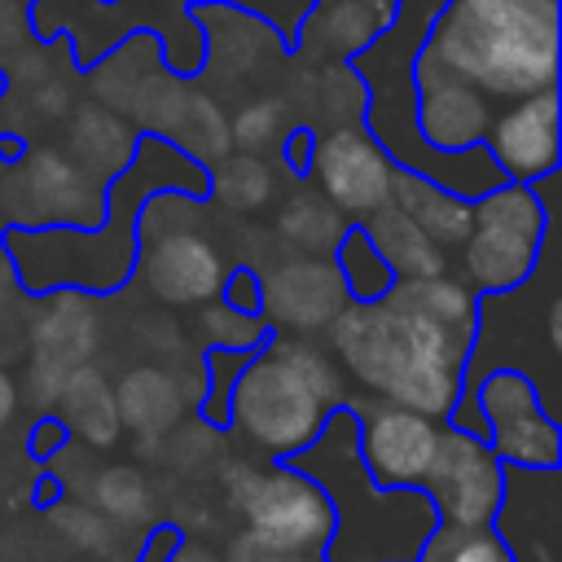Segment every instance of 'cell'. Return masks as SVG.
I'll list each match as a JSON object with an SVG mask.
<instances>
[{
	"label": "cell",
	"instance_id": "d6986e66",
	"mask_svg": "<svg viewBox=\"0 0 562 562\" xmlns=\"http://www.w3.org/2000/svg\"><path fill=\"white\" fill-rule=\"evenodd\" d=\"M391 202L400 211H408L422 233H430L443 250L448 246H461L465 233H470V220H474V198H461L452 189H443L439 180L422 176V171H408V167H395V184H391Z\"/></svg>",
	"mask_w": 562,
	"mask_h": 562
},
{
	"label": "cell",
	"instance_id": "ba28073f",
	"mask_svg": "<svg viewBox=\"0 0 562 562\" xmlns=\"http://www.w3.org/2000/svg\"><path fill=\"white\" fill-rule=\"evenodd\" d=\"M4 211L18 228L75 224L92 228L105 220V189L92 171L57 149H31L9 176H0Z\"/></svg>",
	"mask_w": 562,
	"mask_h": 562
},
{
	"label": "cell",
	"instance_id": "8fae6325",
	"mask_svg": "<svg viewBox=\"0 0 562 562\" xmlns=\"http://www.w3.org/2000/svg\"><path fill=\"white\" fill-rule=\"evenodd\" d=\"M479 408L487 422V443L501 461L527 465V470H553L562 439L553 417L540 408V395L527 373L518 369H492L479 382Z\"/></svg>",
	"mask_w": 562,
	"mask_h": 562
},
{
	"label": "cell",
	"instance_id": "e575fe53",
	"mask_svg": "<svg viewBox=\"0 0 562 562\" xmlns=\"http://www.w3.org/2000/svg\"><path fill=\"white\" fill-rule=\"evenodd\" d=\"M237 562H312V558H299V553H259V549H250V544H241V553H237Z\"/></svg>",
	"mask_w": 562,
	"mask_h": 562
},
{
	"label": "cell",
	"instance_id": "5b68a950",
	"mask_svg": "<svg viewBox=\"0 0 562 562\" xmlns=\"http://www.w3.org/2000/svg\"><path fill=\"white\" fill-rule=\"evenodd\" d=\"M228 496L246 518L241 544L259 553H299L316 558L334 531V509L325 487L303 474L299 465L259 470V465H228Z\"/></svg>",
	"mask_w": 562,
	"mask_h": 562
},
{
	"label": "cell",
	"instance_id": "d6a6232c",
	"mask_svg": "<svg viewBox=\"0 0 562 562\" xmlns=\"http://www.w3.org/2000/svg\"><path fill=\"white\" fill-rule=\"evenodd\" d=\"M13 413H18V382H13L9 369L0 364V426H4Z\"/></svg>",
	"mask_w": 562,
	"mask_h": 562
},
{
	"label": "cell",
	"instance_id": "9c48e42d",
	"mask_svg": "<svg viewBox=\"0 0 562 562\" xmlns=\"http://www.w3.org/2000/svg\"><path fill=\"white\" fill-rule=\"evenodd\" d=\"M303 171L347 220H364L369 211L386 206L395 184V158L360 123H342L329 136L312 140Z\"/></svg>",
	"mask_w": 562,
	"mask_h": 562
},
{
	"label": "cell",
	"instance_id": "1f68e13d",
	"mask_svg": "<svg viewBox=\"0 0 562 562\" xmlns=\"http://www.w3.org/2000/svg\"><path fill=\"white\" fill-rule=\"evenodd\" d=\"M176 544H180V536L171 527H162V531H154V536L140 540V553H145V562H171Z\"/></svg>",
	"mask_w": 562,
	"mask_h": 562
},
{
	"label": "cell",
	"instance_id": "9a60e30c",
	"mask_svg": "<svg viewBox=\"0 0 562 562\" xmlns=\"http://www.w3.org/2000/svg\"><path fill=\"white\" fill-rule=\"evenodd\" d=\"M483 149L501 167L505 180L518 184H540L544 176L558 171V83L514 97L501 114H492Z\"/></svg>",
	"mask_w": 562,
	"mask_h": 562
},
{
	"label": "cell",
	"instance_id": "74e56055",
	"mask_svg": "<svg viewBox=\"0 0 562 562\" xmlns=\"http://www.w3.org/2000/svg\"><path fill=\"white\" fill-rule=\"evenodd\" d=\"M171 562H220V558H211V553H206V549H198V544H176Z\"/></svg>",
	"mask_w": 562,
	"mask_h": 562
},
{
	"label": "cell",
	"instance_id": "4dcf8cb0",
	"mask_svg": "<svg viewBox=\"0 0 562 562\" xmlns=\"http://www.w3.org/2000/svg\"><path fill=\"white\" fill-rule=\"evenodd\" d=\"M220 299L224 303H233V307H246V312H259V277L255 272H228L224 277V290H220Z\"/></svg>",
	"mask_w": 562,
	"mask_h": 562
},
{
	"label": "cell",
	"instance_id": "4316f807",
	"mask_svg": "<svg viewBox=\"0 0 562 562\" xmlns=\"http://www.w3.org/2000/svg\"><path fill=\"white\" fill-rule=\"evenodd\" d=\"M198 329H202V338H206L211 347L233 351V356H250V351L263 347V338H268V321H263L259 312L233 307V303H224L220 294L202 303Z\"/></svg>",
	"mask_w": 562,
	"mask_h": 562
},
{
	"label": "cell",
	"instance_id": "30bf717a",
	"mask_svg": "<svg viewBox=\"0 0 562 562\" xmlns=\"http://www.w3.org/2000/svg\"><path fill=\"white\" fill-rule=\"evenodd\" d=\"M26 351H31V400L53 408L57 386L70 369L97 356V307L88 290H44L26 321Z\"/></svg>",
	"mask_w": 562,
	"mask_h": 562
},
{
	"label": "cell",
	"instance_id": "83f0119b",
	"mask_svg": "<svg viewBox=\"0 0 562 562\" xmlns=\"http://www.w3.org/2000/svg\"><path fill=\"white\" fill-rule=\"evenodd\" d=\"M417 562H514V553L487 527H443V522H435Z\"/></svg>",
	"mask_w": 562,
	"mask_h": 562
},
{
	"label": "cell",
	"instance_id": "cb8c5ba5",
	"mask_svg": "<svg viewBox=\"0 0 562 562\" xmlns=\"http://www.w3.org/2000/svg\"><path fill=\"white\" fill-rule=\"evenodd\" d=\"M224 162L215 167V176H206V193H215L228 211H259L268 198H272V167L250 154V149H237V154H220Z\"/></svg>",
	"mask_w": 562,
	"mask_h": 562
},
{
	"label": "cell",
	"instance_id": "3957f363",
	"mask_svg": "<svg viewBox=\"0 0 562 562\" xmlns=\"http://www.w3.org/2000/svg\"><path fill=\"white\" fill-rule=\"evenodd\" d=\"M558 0H448L426 26V53L492 101L558 83Z\"/></svg>",
	"mask_w": 562,
	"mask_h": 562
},
{
	"label": "cell",
	"instance_id": "8992f818",
	"mask_svg": "<svg viewBox=\"0 0 562 562\" xmlns=\"http://www.w3.org/2000/svg\"><path fill=\"white\" fill-rule=\"evenodd\" d=\"M470 206H474V220L461 241L465 281L487 294L518 290L531 277V268L540 259V241H544L540 193L531 184L501 180L487 193H479Z\"/></svg>",
	"mask_w": 562,
	"mask_h": 562
},
{
	"label": "cell",
	"instance_id": "f1b7e54d",
	"mask_svg": "<svg viewBox=\"0 0 562 562\" xmlns=\"http://www.w3.org/2000/svg\"><path fill=\"white\" fill-rule=\"evenodd\" d=\"M316 22L329 31V53H338V57L360 53V48L382 31V22H378L360 0H334V4L321 9Z\"/></svg>",
	"mask_w": 562,
	"mask_h": 562
},
{
	"label": "cell",
	"instance_id": "836d02e7",
	"mask_svg": "<svg viewBox=\"0 0 562 562\" xmlns=\"http://www.w3.org/2000/svg\"><path fill=\"white\" fill-rule=\"evenodd\" d=\"M13 290H18V272H13V259H9V250L0 246V307L13 299Z\"/></svg>",
	"mask_w": 562,
	"mask_h": 562
},
{
	"label": "cell",
	"instance_id": "f35d334b",
	"mask_svg": "<svg viewBox=\"0 0 562 562\" xmlns=\"http://www.w3.org/2000/svg\"><path fill=\"white\" fill-rule=\"evenodd\" d=\"M0 176H4V158H0Z\"/></svg>",
	"mask_w": 562,
	"mask_h": 562
},
{
	"label": "cell",
	"instance_id": "d590c367",
	"mask_svg": "<svg viewBox=\"0 0 562 562\" xmlns=\"http://www.w3.org/2000/svg\"><path fill=\"white\" fill-rule=\"evenodd\" d=\"M307 145H312V136H307V132H294V136H290V162H294L299 171L307 167V154H312Z\"/></svg>",
	"mask_w": 562,
	"mask_h": 562
},
{
	"label": "cell",
	"instance_id": "277c9868",
	"mask_svg": "<svg viewBox=\"0 0 562 562\" xmlns=\"http://www.w3.org/2000/svg\"><path fill=\"white\" fill-rule=\"evenodd\" d=\"M347 386L342 369L329 351L307 342L303 334L268 338L263 351L241 360L228 382L224 417L241 439H250L268 457H294L316 439L325 417L342 408Z\"/></svg>",
	"mask_w": 562,
	"mask_h": 562
},
{
	"label": "cell",
	"instance_id": "7a4b0ae2",
	"mask_svg": "<svg viewBox=\"0 0 562 562\" xmlns=\"http://www.w3.org/2000/svg\"><path fill=\"white\" fill-rule=\"evenodd\" d=\"M294 465L312 474L334 509L325 562H417L435 531V509L422 487H382L369 479L356 448V417L334 408L312 443L294 452Z\"/></svg>",
	"mask_w": 562,
	"mask_h": 562
},
{
	"label": "cell",
	"instance_id": "e0dca14e",
	"mask_svg": "<svg viewBox=\"0 0 562 562\" xmlns=\"http://www.w3.org/2000/svg\"><path fill=\"white\" fill-rule=\"evenodd\" d=\"M360 228L373 241V250L386 259L395 281H422V277H435L448 268V250L430 233H422V224L408 211H400L395 202L369 211L360 220Z\"/></svg>",
	"mask_w": 562,
	"mask_h": 562
},
{
	"label": "cell",
	"instance_id": "4fadbf2b",
	"mask_svg": "<svg viewBox=\"0 0 562 562\" xmlns=\"http://www.w3.org/2000/svg\"><path fill=\"white\" fill-rule=\"evenodd\" d=\"M347 285L329 255H294L259 277V316L281 334H321L347 303Z\"/></svg>",
	"mask_w": 562,
	"mask_h": 562
},
{
	"label": "cell",
	"instance_id": "8d00e7d4",
	"mask_svg": "<svg viewBox=\"0 0 562 562\" xmlns=\"http://www.w3.org/2000/svg\"><path fill=\"white\" fill-rule=\"evenodd\" d=\"M360 4H364L382 26H391V18H395V9H400V0H360Z\"/></svg>",
	"mask_w": 562,
	"mask_h": 562
},
{
	"label": "cell",
	"instance_id": "2e32d148",
	"mask_svg": "<svg viewBox=\"0 0 562 562\" xmlns=\"http://www.w3.org/2000/svg\"><path fill=\"white\" fill-rule=\"evenodd\" d=\"M136 268H140L145 290L171 307H202L206 299H215L224 290V277H228L220 250L193 228H171V233L145 237Z\"/></svg>",
	"mask_w": 562,
	"mask_h": 562
},
{
	"label": "cell",
	"instance_id": "52a82bcc",
	"mask_svg": "<svg viewBox=\"0 0 562 562\" xmlns=\"http://www.w3.org/2000/svg\"><path fill=\"white\" fill-rule=\"evenodd\" d=\"M422 492L443 527H487L505 501V470L492 443L465 426H439Z\"/></svg>",
	"mask_w": 562,
	"mask_h": 562
},
{
	"label": "cell",
	"instance_id": "5bb4252c",
	"mask_svg": "<svg viewBox=\"0 0 562 562\" xmlns=\"http://www.w3.org/2000/svg\"><path fill=\"white\" fill-rule=\"evenodd\" d=\"M435 443H439V422L417 408L391 404V400L369 404L356 422L360 461L369 479L382 487H422Z\"/></svg>",
	"mask_w": 562,
	"mask_h": 562
},
{
	"label": "cell",
	"instance_id": "ac0fdd59",
	"mask_svg": "<svg viewBox=\"0 0 562 562\" xmlns=\"http://www.w3.org/2000/svg\"><path fill=\"white\" fill-rule=\"evenodd\" d=\"M57 417H61V430L66 435H79L83 443L92 448H110L119 435H123V422H119V400H114V386L105 382V373L88 364L70 369L57 386V400H53Z\"/></svg>",
	"mask_w": 562,
	"mask_h": 562
},
{
	"label": "cell",
	"instance_id": "d4e9b609",
	"mask_svg": "<svg viewBox=\"0 0 562 562\" xmlns=\"http://www.w3.org/2000/svg\"><path fill=\"white\" fill-rule=\"evenodd\" d=\"M334 263H338V277L347 285L351 299H378L395 285V272L386 268V259L373 250V241L364 237L360 224H347L338 246H334Z\"/></svg>",
	"mask_w": 562,
	"mask_h": 562
},
{
	"label": "cell",
	"instance_id": "ffe728a7",
	"mask_svg": "<svg viewBox=\"0 0 562 562\" xmlns=\"http://www.w3.org/2000/svg\"><path fill=\"white\" fill-rule=\"evenodd\" d=\"M114 400H119V422L132 426L140 439L167 435L184 413L180 378H171L167 369H154V364L127 369L123 382L114 386Z\"/></svg>",
	"mask_w": 562,
	"mask_h": 562
},
{
	"label": "cell",
	"instance_id": "7c38bea8",
	"mask_svg": "<svg viewBox=\"0 0 562 562\" xmlns=\"http://www.w3.org/2000/svg\"><path fill=\"white\" fill-rule=\"evenodd\" d=\"M413 123L417 136L439 149V154H457V149H474L487 136L492 123V97L479 92L470 79L452 75L448 66H439L426 48L413 61Z\"/></svg>",
	"mask_w": 562,
	"mask_h": 562
},
{
	"label": "cell",
	"instance_id": "7402d4cb",
	"mask_svg": "<svg viewBox=\"0 0 562 562\" xmlns=\"http://www.w3.org/2000/svg\"><path fill=\"white\" fill-rule=\"evenodd\" d=\"M70 145H75V162L83 171H92L97 180H114L127 158H132V145L136 136L105 110H83L70 127Z\"/></svg>",
	"mask_w": 562,
	"mask_h": 562
},
{
	"label": "cell",
	"instance_id": "6da1fadb",
	"mask_svg": "<svg viewBox=\"0 0 562 562\" xmlns=\"http://www.w3.org/2000/svg\"><path fill=\"white\" fill-rule=\"evenodd\" d=\"M329 338L351 378L373 395L435 422L457 413L461 369L474 338L422 312L400 285L378 299H347L329 321Z\"/></svg>",
	"mask_w": 562,
	"mask_h": 562
},
{
	"label": "cell",
	"instance_id": "44dd1931",
	"mask_svg": "<svg viewBox=\"0 0 562 562\" xmlns=\"http://www.w3.org/2000/svg\"><path fill=\"white\" fill-rule=\"evenodd\" d=\"M347 228V215L325 198V193H294L277 211V237L294 246L299 255H329Z\"/></svg>",
	"mask_w": 562,
	"mask_h": 562
},
{
	"label": "cell",
	"instance_id": "603a6c76",
	"mask_svg": "<svg viewBox=\"0 0 562 562\" xmlns=\"http://www.w3.org/2000/svg\"><path fill=\"white\" fill-rule=\"evenodd\" d=\"M92 505L123 527H140L154 518V483L132 465H105L92 474Z\"/></svg>",
	"mask_w": 562,
	"mask_h": 562
},
{
	"label": "cell",
	"instance_id": "f546056e",
	"mask_svg": "<svg viewBox=\"0 0 562 562\" xmlns=\"http://www.w3.org/2000/svg\"><path fill=\"white\" fill-rule=\"evenodd\" d=\"M277 132H281V101H277V97H255V101H246V105L233 114V123H228V145L259 154V149H268V145L277 140Z\"/></svg>",
	"mask_w": 562,
	"mask_h": 562
},
{
	"label": "cell",
	"instance_id": "484cf974",
	"mask_svg": "<svg viewBox=\"0 0 562 562\" xmlns=\"http://www.w3.org/2000/svg\"><path fill=\"white\" fill-rule=\"evenodd\" d=\"M53 527H57L79 553H92V558H105V562H123V558H127L123 522L105 518L97 505H57V509H53Z\"/></svg>",
	"mask_w": 562,
	"mask_h": 562
}]
</instances>
